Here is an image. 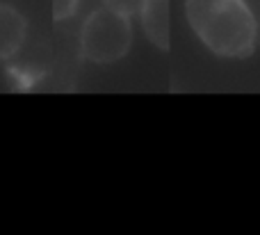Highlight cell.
Masks as SVG:
<instances>
[{"label":"cell","instance_id":"obj_1","mask_svg":"<svg viewBox=\"0 0 260 235\" xmlns=\"http://www.w3.org/2000/svg\"><path fill=\"white\" fill-rule=\"evenodd\" d=\"M185 14L206 48L221 57H244L258 44V30L242 0H185Z\"/></svg>","mask_w":260,"mask_h":235},{"label":"cell","instance_id":"obj_2","mask_svg":"<svg viewBox=\"0 0 260 235\" xmlns=\"http://www.w3.org/2000/svg\"><path fill=\"white\" fill-rule=\"evenodd\" d=\"M133 41L130 21L108 7H99L87 16L80 32V53L82 57L96 64H112L128 53Z\"/></svg>","mask_w":260,"mask_h":235},{"label":"cell","instance_id":"obj_3","mask_svg":"<svg viewBox=\"0 0 260 235\" xmlns=\"http://www.w3.org/2000/svg\"><path fill=\"white\" fill-rule=\"evenodd\" d=\"M27 35L25 16L16 7L0 0V59H9L18 53Z\"/></svg>","mask_w":260,"mask_h":235},{"label":"cell","instance_id":"obj_4","mask_svg":"<svg viewBox=\"0 0 260 235\" xmlns=\"http://www.w3.org/2000/svg\"><path fill=\"white\" fill-rule=\"evenodd\" d=\"M139 18L148 39L162 50L169 48V0H144Z\"/></svg>","mask_w":260,"mask_h":235},{"label":"cell","instance_id":"obj_5","mask_svg":"<svg viewBox=\"0 0 260 235\" xmlns=\"http://www.w3.org/2000/svg\"><path fill=\"white\" fill-rule=\"evenodd\" d=\"M103 7H108L110 12L119 14V16L130 21L133 16H137V14L142 12L144 0H103Z\"/></svg>","mask_w":260,"mask_h":235},{"label":"cell","instance_id":"obj_6","mask_svg":"<svg viewBox=\"0 0 260 235\" xmlns=\"http://www.w3.org/2000/svg\"><path fill=\"white\" fill-rule=\"evenodd\" d=\"M78 7V0H53V16L55 21H62V18L71 16Z\"/></svg>","mask_w":260,"mask_h":235},{"label":"cell","instance_id":"obj_7","mask_svg":"<svg viewBox=\"0 0 260 235\" xmlns=\"http://www.w3.org/2000/svg\"><path fill=\"white\" fill-rule=\"evenodd\" d=\"M247 5L249 14H251L253 23H256V30H258V39H260V0H242Z\"/></svg>","mask_w":260,"mask_h":235}]
</instances>
